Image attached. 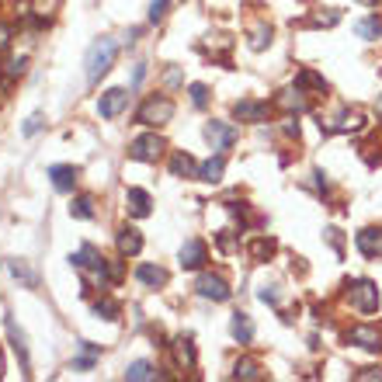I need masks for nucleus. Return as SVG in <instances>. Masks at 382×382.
Returning a JSON list of instances; mask_svg holds the SVG:
<instances>
[{
	"label": "nucleus",
	"mask_w": 382,
	"mask_h": 382,
	"mask_svg": "<svg viewBox=\"0 0 382 382\" xmlns=\"http://www.w3.org/2000/svg\"><path fill=\"white\" fill-rule=\"evenodd\" d=\"M115 56H118V42H115V39H98V42L87 49V59H84V66H87V84H98V80L108 73Z\"/></svg>",
	"instance_id": "obj_1"
},
{
	"label": "nucleus",
	"mask_w": 382,
	"mask_h": 382,
	"mask_svg": "<svg viewBox=\"0 0 382 382\" xmlns=\"http://www.w3.org/2000/svg\"><path fill=\"white\" fill-rule=\"evenodd\" d=\"M348 299L358 313H376L379 310V285L369 278H355V281H348Z\"/></svg>",
	"instance_id": "obj_2"
},
{
	"label": "nucleus",
	"mask_w": 382,
	"mask_h": 382,
	"mask_svg": "<svg viewBox=\"0 0 382 382\" xmlns=\"http://www.w3.org/2000/svg\"><path fill=\"white\" fill-rule=\"evenodd\" d=\"M174 118V101L170 98H146L139 111H136V122L139 125H150V129H160Z\"/></svg>",
	"instance_id": "obj_3"
},
{
	"label": "nucleus",
	"mask_w": 382,
	"mask_h": 382,
	"mask_svg": "<svg viewBox=\"0 0 382 382\" xmlns=\"http://www.w3.org/2000/svg\"><path fill=\"white\" fill-rule=\"evenodd\" d=\"M164 150H167V143H164V136H157V132L136 136V139L129 143V157L139 160V164H157V160L164 157Z\"/></svg>",
	"instance_id": "obj_4"
},
{
	"label": "nucleus",
	"mask_w": 382,
	"mask_h": 382,
	"mask_svg": "<svg viewBox=\"0 0 382 382\" xmlns=\"http://www.w3.org/2000/svg\"><path fill=\"white\" fill-rule=\"evenodd\" d=\"M205 139L212 143V150H229L236 139H240V132H236V125H229V122H209L205 125Z\"/></svg>",
	"instance_id": "obj_5"
},
{
	"label": "nucleus",
	"mask_w": 382,
	"mask_h": 382,
	"mask_svg": "<svg viewBox=\"0 0 382 382\" xmlns=\"http://www.w3.org/2000/svg\"><path fill=\"white\" fill-rule=\"evenodd\" d=\"M229 281L222 278V274H202L198 278V295L202 299H212V303H226L229 299Z\"/></svg>",
	"instance_id": "obj_6"
},
{
	"label": "nucleus",
	"mask_w": 382,
	"mask_h": 382,
	"mask_svg": "<svg viewBox=\"0 0 382 382\" xmlns=\"http://www.w3.org/2000/svg\"><path fill=\"white\" fill-rule=\"evenodd\" d=\"M362 125H365V115H362V111H358V108L340 111L337 118H330L327 125L320 122V129H324V132H330V136H333V132H358Z\"/></svg>",
	"instance_id": "obj_7"
},
{
	"label": "nucleus",
	"mask_w": 382,
	"mask_h": 382,
	"mask_svg": "<svg viewBox=\"0 0 382 382\" xmlns=\"http://www.w3.org/2000/svg\"><path fill=\"white\" fill-rule=\"evenodd\" d=\"M129 105V91L125 87H111L101 94V101H98V115L101 118H115V115H122V108Z\"/></svg>",
	"instance_id": "obj_8"
},
{
	"label": "nucleus",
	"mask_w": 382,
	"mask_h": 382,
	"mask_svg": "<svg viewBox=\"0 0 382 382\" xmlns=\"http://www.w3.org/2000/svg\"><path fill=\"white\" fill-rule=\"evenodd\" d=\"M348 344H358V348H365V351H379V348H382V333H379V327L358 324V327L348 330Z\"/></svg>",
	"instance_id": "obj_9"
},
{
	"label": "nucleus",
	"mask_w": 382,
	"mask_h": 382,
	"mask_svg": "<svg viewBox=\"0 0 382 382\" xmlns=\"http://www.w3.org/2000/svg\"><path fill=\"white\" fill-rule=\"evenodd\" d=\"M181 268L184 272H195V268H202L205 265V257H209V250H205V243L202 240H188L184 247H181Z\"/></svg>",
	"instance_id": "obj_10"
},
{
	"label": "nucleus",
	"mask_w": 382,
	"mask_h": 382,
	"mask_svg": "<svg viewBox=\"0 0 382 382\" xmlns=\"http://www.w3.org/2000/svg\"><path fill=\"white\" fill-rule=\"evenodd\" d=\"M4 268H7V274H11L14 281H21L25 288H39V272H35V268H28L21 257H7V261H4Z\"/></svg>",
	"instance_id": "obj_11"
},
{
	"label": "nucleus",
	"mask_w": 382,
	"mask_h": 382,
	"mask_svg": "<svg viewBox=\"0 0 382 382\" xmlns=\"http://www.w3.org/2000/svg\"><path fill=\"white\" fill-rule=\"evenodd\" d=\"M125 209H129V216L146 219L153 212V202H150V195H146L143 188H129V191H125Z\"/></svg>",
	"instance_id": "obj_12"
},
{
	"label": "nucleus",
	"mask_w": 382,
	"mask_h": 382,
	"mask_svg": "<svg viewBox=\"0 0 382 382\" xmlns=\"http://www.w3.org/2000/svg\"><path fill=\"white\" fill-rule=\"evenodd\" d=\"M355 243H358V250H362L365 257H379V254H382V229H376V226H365V229L355 236Z\"/></svg>",
	"instance_id": "obj_13"
},
{
	"label": "nucleus",
	"mask_w": 382,
	"mask_h": 382,
	"mask_svg": "<svg viewBox=\"0 0 382 382\" xmlns=\"http://www.w3.org/2000/svg\"><path fill=\"white\" fill-rule=\"evenodd\" d=\"M139 250H143L139 229H136V226H122V229H118V254H122V257H136Z\"/></svg>",
	"instance_id": "obj_14"
},
{
	"label": "nucleus",
	"mask_w": 382,
	"mask_h": 382,
	"mask_svg": "<svg viewBox=\"0 0 382 382\" xmlns=\"http://www.w3.org/2000/svg\"><path fill=\"white\" fill-rule=\"evenodd\" d=\"M49 181H53V188L56 191H73L77 188V167H70V164H56L49 167Z\"/></svg>",
	"instance_id": "obj_15"
},
{
	"label": "nucleus",
	"mask_w": 382,
	"mask_h": 382,
	"mask_svg": "<svg viewBox=\"0 0 382 382\" xmlns=\"http://www.w3.org/2000/svg\"><path fill=\"white\" fill-rule=\"evenodd\" d=\"M4 327H7V337H11V344H14L18 358H21V372L28 376V344H25V330L14 324V317H7V320H4Z\"/></svg>",
	"instance_id": "obj_16"
},
{
	"label": "nucleus",
	"mask_w": 382,
	"mask_h": 382,
	"mask_svg": "<svg viewBox=\"0 0 382 382\" xmlns=\"http://www.w3.org/2000/svg\"><path fill=\"white\" fill-rule=\"evenodd\" d=\"M174 358H177V365H181V369H188V372L198 365V358H195V344H191V337H188V333H181V337L174 340Z\"/></svg>",
	"instance_id": "obj_17"
},
{
	"label": "nucleus",
	"mask_w": 382,
	"mask_h": 382,
	"mask_svg": "<svg viewBox=\"0 0 382 382\" xmlns=\"http://www.w3.org/2000/svg\"><path fill=\"white\" fill-rule=\"evenodd\" d=\"M233 115L240 118V122H265L268 118V105H261V101H236L233 105Z\"/></svg>",
	"instance_id": "obj_18"
},
{
	"label": "nucleus",
	"mask_w": 382,
	"mask_h": 382,
	"mask_svg": "<svg viewBox=\"0 0 382 382\" xmlns=\"http://www.w3.org/2000/svg\"><path fill=\"white\" fill-rule=\"evenodd\" d=\"M170 174H174V177H198V164L191 160V153L177 150V153L170 157Z\"/></svg>",
	"instance_id": "obj_19"
},
{
	"label": "nucleus",
	"mask_w": 382,
	"mask_h": 382,
	"mask_svg": "<svg viewBox=\"0 0 382 382\" xmlns=\"http://www.w3.org/2000/svg\"><path fill=\"white\" fill-rule=\"evenodd\" d=\"M136 278H139L146 288H160V285H167V272L160 268V265H139V268H136Z\"/></svg>",
	"instance_id": "obj_20"
},
{
	"label": "nucleus",
	"mask_w": 382,
	"mask_h": 382,
	"mask_svg": "<svg viewBox=\"0 0 382 382\" xmlns=\"http://www.w3.org/2000/svg\"><path fill=\"white\" fill-rule=\"evenodd\" d=\"M274 105L278 108H285V111H306L310 108V101H306V94L295 87V91H281L278 98H274Z\"/></svg>",
	"instance_id": "obj_21"
},
{
	"label": "nucleus",
	"mask_w": 382,
	"mask_h": 382,
	"mask_svg": "<svg viewBox=\"0 0 382 382\" xmlns=\"http://www.w3.org/2000/svg\"><path fill=\"white\" fill-rule=\"evenodd\" d=\"M222 170H226V160H222V157H212V160H205V164L198 167V181L216 184V181H222Z\"/></svg>",
	"instance_id": "obj_22"
},
{
	"label": "nucleus",
	"mask_w": 382,
	"mask_h": 382,
	"mask_svg": "<svg viewBox=\"0 0 382 382\" xmlns=\"http://www.w3.org/2000/svg\"><path fill=\"white\" fill-rule=\"evenodd\" d=\"M229 330H233V337H236L240 344H250V337H254V324H250L247 313H236L233 324H229Z\"/></svg>",
	"instance_id": "obj_23"
},
{
	"label": "nucleus",
	"mask_w": 382,
	"mask_h": 382,
	"mask_svg": "<svg viewBox=\"0 0 382 382\" xmlns=\"http://www.w3.org/2000/svg\"><path fill=\"white\" fill-rule=\"evenodd\" d=\"M233 379H247V382L261 379V365H257L254 358H240V362L233 365Z\"/></svg>",
	"instance_id": "obj_24"
},
{
	"label": "nucleus",
	"mask_w": 382,
	"mask_h": 382,
	"mask_svg": "<svg viewBox=\"0 0 382 382\" xmlns=\"http://www.w3.org/2000/svg\"><path fill=\"white\" fill-rule=\"evenodd\" d=\"M125 379L129 382H153L157 379V372H153L150 362H132V365L125 369Z\"/></svg>",
	"instance_id": "obj_25"
},
{
	"label": "nucleus",
	"mask_w": 382,
	"mask_h": 382,
	"mask_svg": "<svg viewBox=\"0 0 382 382\" xmlns=\"http://www.w3.org/2000/svg\"><path fill=\"white\" fill-rule=\"evenodd\" d=\"M250 257L254 261H265V257H272L274 254V240H268V236H257V240H250Z\"/></svg>",
	"instance_id": "obj_26"
},
{
	"label": "nucleus",
	"mask_w": 382,
	"mask_h": 382,
	"mask_svg": "<svg viewBox=\"0 0 382 382\" xmlns=\"http://www.w3.org/2000/svg\"><path fill=\"white\" fill-rule=\"evenodd\" d=\"M70 216H73V219H94V198H87V195L73 198V205H70Z\"/></svg>",
	"instance_id": "obj_27"
},
{
	"label": "nucleus",
	"mask_w": 382,
	"mask_h": 382,
	"mask_svg": "<svg viewBox=\"0 0 382 382\" xmlns=\"http://www.w3.org/2000/svg\"><path fill=\"white\" fill-rule=\"evenodd\" d=\"M355 32H358L362 39H369V42H372V39H379V35H382V21H379V18H365V21H358V25H355Z\"/></svg>",
	"instance_id": "obj_28"
},
{
	"label": "nucleus",
	"mask_w": 382,
	"mask_h": 382,
	"mask_svg": "<svg viewBox=\"0 0 382 382\" xmlns=\"http://www.w3.org/2000/svg\"><path fill=\"white\" fill-rule=\"evenodd\" d=\"M295 84H299V87H313V91H327V80H324L320 73H313V70H299Z\"/></svg>",
	"instance_id": "obj_29"
},
{
	"label": "nucleus",
	"mask_w": 382,
	"mask_h": 382,
	"mask_svg": "<svg viewBox=\"0 0 382 382\" xmlns=\"http://www.w3.org/2000/svg\"><path fill=\"white\" fill-rule=\"evenodd\" d=\"M94 313H98V317H105V320H118L122 306H118L115 299H108V295H101V299L94 303Z\"/></svg>",
	"instance_id": "obj_30"
},
{
	"label": "nucleus",
	"mask_w": 382,
	"mask_h": 382,
	"mask_svg": "<svg viewBox=\"0 0 382 382\" xmlns=\"http://www.w3.org/2000/svg\"><path fill=\"white\" fill-rule=\"evenodd\" d=\"M268 42H272V28H268V25H257V28L250 32V42H247V46H250L254 53H261Z\"/></svg>",
	"instance_id": "obj_31"
},
{
	"label": "nucleus",
	"mask_w": 382,
	"mask_h": 382,
	"mask_svg": "<svg viewBox=\"0 0 382 382\" xmlns=\"http://www.w3.org/2000/svg\"><path fill=\"white\" fill-rule=\"evenodd\" d=\"M212 39H216V42H202V49L212 56H226V49L233 46V39H226V35H212Z\"/></svg>",
	"instance_id": "obj_32"
},
{
	"label": "nucleus",
	"mask_w": 382,
	"mask_h": 382,
	"mask_svg": "<svg viewBox=\"0 0 382 382\" xmlns=\"http://www.w3.org/2000/svg\"><path fill=\"white\" fill-rule=\"evenodd\" d=\"M188 94H191V105H195V108H205V105H209V87H205V84H191Z\"/></svg>",
	"instance_id": "obj_33"
},
{
	"label": "nucleus",
	"mask_w": 382,
	"mask_h": 382,
	"mask_svg": "<svg viewBox=\"0 0 382 382\" xmlns=\"http://www.w3.org/2000/svg\"><path fill=\"white\" fill-rule=\"evenodd\" d=\"M42 125H46V115H42V111H35V115H32V118H28V122L21 125V132H25V136H35V132H39Z\"/></svg>",
	"instance_id": "obj_34"
},
{
	"label": "nucleus",
	"mask_w": 382,
	"mask_h": 382,
	"mask_svg": "<svg viewBox=\"0 0 382 382\" xmlns=\"http://www.w3.org/2000/svg\"><path fill=\"white\" fill-rule=\"evenodd\" d=\"M167 4H170V0H153V4H150V21H153V25H160L167 18Z\"/></svg>",
	"instance_id": "obj_35"
},
{
	"label": "nucleus",
	"mask_w": 382,
	"mask_h": 382,
	"mask_svg": "<svg viewBox=\"0 0 382 382\" xmlns=\"http://www.w3.org/2000/svg\"><path fill=\"white\" fill-rule=\"evenodd\" d=\"M164 84L167 87H181V70H177V66H170L164 73Z\"/></svg>",
	"instance_id": "obj_36"
},
{
	"label": "nucleus",
	"mask_w": 382,
	"mask_h": 382,
	"mask_svg": "<svg viewBox=\"0 0 382 382\" xmlns=\"http://www.w3.org/2000/svg\"><path fill=\"white\" fill-rule=\"evenodd\" d=\"M355 379H358V382H376V379H382V369H365V372H355Z\"/></svg>",
	"instance_id": "obj_37"
},
{
	"label": "nucleus",
	"mask_w": 382,
	"mask_h": 382,
	"mask_svg": "<svg viewBox=\"0 0 382 382\" xmlns=\"http://www.w3.org/2000/svg\"><path fill=\"white\" fill-rule=\"evenodd\" d=\"M233 247H236V240L229 236V229H222L219 233V250H233Z\"/></svg>",
	"instance_id": "obj_38"
},
{
	"label": "nucleus",
	"mask_w": 382,
	"mask_h": 382,
	"mask_svg": "<svg viewBox=\"0 0 382 382\" xmlns=\"http://www.w3.org/2000/svg\"><path fill=\"white\" fill-rule=\"evenodd\" d=\"M11 39H14V32H11V25H0V53L11 46Z\"/></svg>",
	"instance_id": "obj_39"
},
{
	"label": "nucleus",
	"mask_w": 382,
	"mask_h": 382,
	"mask_svg": "<svg viewBox=\"0 0 382 382\" xmlns=\"http://www.w3.org/2000/svg\"><path fill=\"white\" fill-rule=\"evenodd\" d=\"M257 295H261V303H272V306H278V292H274V288H268V285H265Z\"/></svg>",
	"instance_id": "obj_40"
},
{
	"label": "nucleus",
	"mask_w": 382,
	"mask_h": 382,
	"mask_svg": "<svg viewBox=\"0 0 382 382\" xmlns=\"http://www.w3.org/2000/svg\"><path fill=\"white\" fill-rule=\"evenodd\" d=\"M0 376H4V355H0Z\"/></svg>",
	"instance_id": "obj_41"
},
{
	"label": "nucleus",
	"mask_w": 382,
	"mask_h": 382,
	"mask_svg": "<svg viewBox=\"0 0 382 382\" xmlns=\"http://www.w3.org/2000/svg\"><path fill=\"white\" fill-rule=\"evenodd\" d=\"M365 4H379V0H365Z\"/></svg>",
	"instance_id": "obj_42"
}]
</instances>
